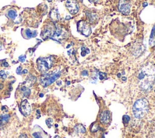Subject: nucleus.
Returning a JSON list of instances; mask_svg holds the SVG:
<instances>
[{
	"label": "nucleus",
	"mask_w": 155,
	"mask_h": 138,
	"mask_svg": "<svg viewBox=\"0 0 155 138\" xmlns=\"http://www.w3.org/2000/svg\"><path fill=\"white\" fill-rule=\"evenodd\" d=\"M139 86L144 91L150 90L155 80V67L147 65L142 68L138 74Z\"/></svg>",
	"instance_id": "nucleus-1"
},
{
	"label": "nucleus",
	"mask_w": 155,
	"mask_h": 138,
	"mask_svg": "<svg viewBox=\"0 0 155 138\" xmlns=\"http://www.w3.org/2000/svg\"><path fill=\"white\" fill-rule=\"evenodd\" d=\"M149 104L147 99L140 98L137 99L133 104V113L137 119L143 117L148 113Z\"/></svg>",
	"instance_id": "nucleus-2"
},
{
	"label": "nucleus",
	"mask_w": 155,
	"mask_h": 138,
	"mask_svg": "<svg viewBox=\"0 0 155 138\" xmlns=\"http://www.w3.org/2000/svg\"><path fill=\"white\" fill-rule=\"evenodd\" d=\"M38 70L43 73L50 70L53 64V58L51 56L46 58H40L37 61Z\"/></svg>",
	"instance_id": "nucleus-3"
},
{
	"label": "nucleus",
	"mask_w": 155,
	"mask_h": 138,
	"mask_svg": "<svg viewBox=\"0 0 155 138\" xmlns=\"http://www.w3.org/2000/svg\"><path fill=\"white\" fill-rule=\"evenodd\" d=\"M60 75V72L44 74V76H42L41 78V83L42 84L43 87H46L51 85L56 80H57L59 77Z\"/></svg>",
	"instance_id": "nucleus-4"
},
{
	"label": "nucleus",
	"mask_w": 155,
	"mask_h": 138,
	"mask_svg": "<svg viewBox=\"0 0 155 138\" xmlns=\"http://www.w3.org/2000/svg\"><path fill=\"white\" fill-rule=\"evenodd\" d=\"M77 28L78 31L85 36H88L91 33L90 27L84 21H79L77 24Z\"/></svg>",
	"instance_id": "nucleus-5"
},
{
	"label": "nucleus",
	"mask_w": 155,
	"mask_h": 138,
	"mask_svg": "<svg viewBox=\"0 0 155 138\" xmlns=\"http://www.w3.org/2000/svg\"><path fill=\"white\" fill-rule=\"evenodd\" d=\"M65 5L71 14L74 15L77 13L79 10V5L76 0H67Z\"/></svg>",
	"instance_id": "nucleus-6"
},
{
	"label": "nucleus",
	"mask_w": 155,
	"mask_h": 138,
	"mask_svg": "<svg viewBox=\"0 0 155 138\" xmlns=\"http://www.w3.org/2000/svg\"><path fill=\"white\" fill-rule=\"evenodd\" d=\"M19 110L24 116H28L30 115L31 113V105L27 99H24L21 102L19 107Z\"/></svg>",
	"instance_id": "nucleus-7"
},
{
	"label": "nucleus",
	"mask_w": 155,
	"mask_h": 138,
	"mask_svg": "<svg viewBox=\"0 0 155 138\" xmlns=\"http://www.w3.org/2000/svg\"><path fill=\"white\" fill-rule=\"evenodd\" d=\"M118 7L119 12L125 15H128L130 12L131 5L127 0H120Z\"/></svg>",
	"instance_id": "nucleus-8"
},
{
	"label": "nucleus",
	"mask_w": 155,
	"mask_h": 138,
	"mask_svg": "<svg viewBox=\"0 0 155 138\" xmlns=\"http://www.w3.org/2000/svg\"><path fill=\"white\" fill-rule=\"evenodd\" d=\"M66 35L67 33L62 28L57 27L52 38L55 40H59L65 38Z\"/></svg>",
	"instance_id": "nucleus-9"
},
{
	"label": "nucleus",
	"mask_w": 155,
	"mask_h": 138,
	"mask_svg": "<svg viewBox=\"0 0 155 138\" xmlns=\"http://www.w3.org/2000/svg\"><path fill=\"white\" fill-rule=\"evenodd\" d=\"M55 30L56 28L54 27V26L51 25H48L46 26V27L44 28L42 36L44 38L52 37L55 32Z\"/></svg>",
	"instance_id": "nucleus-10"
},
{
	"label": "nucleus",
	"mask_w": 155,
	"mask_h": 138,
	"mask_svg": "<svg viewBox=\"0 0 155 138\" xmlns=\"http://www.w3.org/2000/svg\"><path fill=\"white\" fill-rule=\"evenodd\" d=\"M110 113L108 110L104 111L100 116L101 121L103 124H108L110 120Z\"/></svg>",
	"instance_id": "nucleus-11"
},
{
	"label": "nucleus",
	"mask_w": 155,
	"mask_h": 138,
	"mask_svg": "<svg viewBox=\"0 0 155 138\" xmlns=\"http://www.w3.org/2000/svg\"><path fill=\"white\" fill-rule=\"evenodd\" d=\"M10 116L8 114H3L0 115V125H3L7 123L9 120Z\"/></svg>",
	"instance_id": "nucleus-12"
},
{
	"label": "nucleus",
	"mask_w": 155,
	"mask_h": 138,
	"mask_svg": "<svg viewBox=\"0 0 155 138\" xmlns=\"http://www.w3.org/2000/svg\"><path fill=\"white\" fill-rule=\"evenodd\" d=\"M50 18L53 21H58L60 18V15L59 12L57 9H53L50 12Z\"/></svg>",
	"instance_id": "nucleus-13"
},
{
	"label": "nucleus",
	"mask_w": 155,
	"mask_h": 138,
	"mask_svg": "<svg viewBox=\"0 0 155 138\" xmlns=\"http://www.w3.org/2000/svg\"><path fill=\"white\" fill-rule=\"evenodd\" d=\"M7 16L9 18H10L12 19H15L16 18V16H17L16 11L15 10H13V9L9 10L7 12Z\"/></svg>",
	"instance_id": "nucleus-14"
},
{
	"label": "nucleus",
	"mask_w": 155,
	"mask_h": 138,
	"mask_svg": "<svg viewBox=\"0 0 155 138\" xmlns=\"http://www.w3.org/2000/svg\"><path fill=\"white\" fill-rule=\"evenodd\" d=\"M35 31H31L30 29H27L25 31V36L26 37L28 38V39H30L33 37H35L36 34H34V32Z\"/></svg>",
	"instance_id": "nucleus-15"
},
{
	"label": "nucleus",
	"mask_w": 155,
	"mask_h": 138,
	"mask_svg": "<svg viewBox=\"0 0 155 138\" xmlns=\"http://www.w3.org/2000/svg\"><path fill=\"white\" fill-rule=\"evenodd\" d=\"M21 92L22 94L23 95V96L25 97V96H28V95H30V90L29 88H27L26 87H23L21 88Z\"/></svg>",
	"instance_id": "nucleus-16"
},
{
	"label": "nucleus",
	"mask_w": 155,
	"mask_h": 138,
	"mask_svg": "<svg viewBox=\"0 0 155 138\" xmlns=\"http://www.w3.org/2000/svg\"><path fill=\"white\" fill-rule=\"evenodd\" d=\"M87 17L88 18V19L90 21V22H93L95 21V19H96L97 18V16L96 15L94 14V13H89V14H87Z\"/></svg>",
	"instance_id": "nucleus-17"
},
{
	"label": "nucleus",
	"mask_w": 155,
	"mask_h": 138,
	"mask_svg": "<svg viewBox=\"0 0 155 138\" xmlns=\"http://www.w3.org/2000/svg\"><path fill=\"white\" fill-rule=\"evenodd\" d=\"M7 77V75L5 74V72L4 70L0 71V78L5 79Z\"/></svg>",
	"instance_id": "nucleus-18"
},
{
	"label": "nucleus",
	"mask_w": 155,
	"mask_h": 138,
	"mask_svg": "<svg viewBox=\"0 0 155 138\" xmlns=\"http://www.w3.org/2000/svg\"><path fill=\"white\" fill-rule=\"evenodd\" d=\"M33 136L34 137V138H42L41 134H40V133L38 132H35L33 133Z\"/></svg>",
	"instance_id": "nucleus-19"
},
{
	"label": "nucleus",
	"mask_w": 155,
	"mask_h": 138,
	"mask_svg": "<svg viewBox=\"0 0 155 138\" xmlns=\"http://www.w3.org/2000/svg\"><path fill=\"white\" fill-rule=\"evenodd\" d=\"M18 59L21 62H24L26 59V56L25 55H21L18 58Z\"/></svg>",
	"instance_id": "nucleus-20"
},
{
	"label": "nucleus",
	"mask_w": 155,
	"mask_h": 138,
	"mask_svg": "<svg viewBox=\"0 0 155 138\" xmlns=\"http://www.w3.org/2000/svg\"><path fill=\"white\" fill-rule=\"evenodd\" d=\"M53 122V120L52 119H51L50 118H49V119H48L47 120H46V123H47V125L49 126V124H50V125H51V123H52Z\"/></svg>",
	"instance_id": "nucleus-21"
},
{
	"label": "nucleus",
	"mask_w": 155,
	"mask_h": 138,
	"mask_svg": "<svg viewBox=\"0 0 155 138\" xmlns=\"http://www.w3.org/2000/svg\"><path fill=\"white\" fill-rule=\"evenodd\" d=\"M19 138H28L27 135L24 134V133H22V134H21L20 136H19Z\"/></svg>",
	"instance_id": "nucleus-22"
},
{
	"label": "nucleus",
	"mask_w": 155,
	"mask_h": 138,
	"mask_svg": "<svg viewBox=\"0 0 155 138\" xmlns=\"http://www.w3.org/2000/svg\"><path fill=\"white\" fill-rule=\"evenodd\" d=\"M16 73L17 74H21V67H18L16 69Z\"/></svg>",
	"instance_id": "nucleus-23"
},
{
	"label": "nucleus",
	"mask_w": 155,
	"mask_h": 138,
	"mask_svg": "<svg viewBox=\"0 0 155 138\" xmlns=\"http://www.w3.org/2000/svg\"><path fill=\"white\" fill-rule=\"evenodd\" d=\"M3 66L7 67L8 66V64L7 62H4V64H3Z\"/></svg>",
	"instance_id": "nucleus-24"
},
{
	"label": "nucleus",
	"mask_w": 155,
	"mask_h": 138,
	"mask_svg": "<svg viewBox=\"0 0 155 138\" xmlns=\"http://www.w3.org/2000/svg\"><path fill=\"white\" fill-rule=\"evenodd\" d=\"M27 72H28V70H27V69L23 70V71H22V73H23V74H25V73H27Z\"/></svg>",
	"instance_id": "nucleus-25"
},
{
	"label": "nucleus",
	"mask_w": 155,
	"mask_h": 138,
	"mask_svg": "<svg viewBox=\"0 0 155 138\" xmlns=\"http://www.w3.org/2000/svg\"><path fill=\"white\" fill-rule=\"evenodd\" d=\"M90 2H97L98 0H88Z\"/></svg>",
	"instance_id": "nucleus-26"
},
{
	"label": "nucleus",
	"mask_w": 155,
	"mask_h": 138,
	"mask_svg": "<svg viewBox=\"0 0 155 138\" xmlns=\"http://www.w3.org/2000/svg\"><path fill=\"white\" fill-rule=\"evenodd\" d=\"M4 87V85L2 84H0V90L2 89Z\"/></svg>",
	"instance_id": "nucleus-27"
},
{
	"label": "nucleus",
	"mask_w": 155,
	"mask_h": 138,
	"mask_svg": "<svg viewBox=\"0 0 155 138\" xmlns=\"http://www.w3.org/2000/svg\"><path fill=\"white\" fill-rule=\"evenodd\" d=\"M147 2H144L143 4V7H145V6H147Z\"/></svg>",
	"instance_id": "nucleus-28"
},
{
	"label": "nucleus",
	"mask_w": 155,
	"mask_h": 138,
	"mask_svg": "<svg viewBox=\"0 0 155 138\" xmlns=\"http://www.w3.org/2000/svg\"><path fill=\"white\" fill-rule=\"evenodd\" d=\"M42 96H43L42 94H40V97H42Z\"/></svg>",
	"instance_id": "nucleus-29"
},
{
	"label": "nucleus",
	"mask_w": 155,
	"mask_h": 138,
	"mask_svg": "<svg viewBox=\"0 0 155 138\" xmlns=\"http://www.w3.org/2000/svg\"><path fill=\"white\" fill-rule=\"evenodd\" d=\"M154 129H155V128H154ZM153 134H155V130H154V131H153Z\"/></svg>",
	"instance_id": "nucleus-30"
},
{
	"label": "nucleus",
	"mask_w": 155,
	"mask_h": 138,
	"mask_svg": "<svg viewBox=\"0 0 155 138\" xmlns=\"http://www.w3.org/2000/svg\"><path fill=\"white\" fill-rule=\"evenodd\" d=\"M47 1H51V0H47Z\"/></svg>",
	"instance_id": "nucleus-31"
},
{
	"label": "nucleus",
	"mask_w": 155,
	"mask_h": 138,
	"mask_svg": "<svg viewBox=\"0 0 155 138\" xmlns=\"http://www.w3.org/2000/svg\"><path fill=\"white\" fill-rule=\"evenodd\" d=\"M80 1H82V0H80Z\"/></svg>",
	"instance_id": "nucleus-32"
}]
</instances>
